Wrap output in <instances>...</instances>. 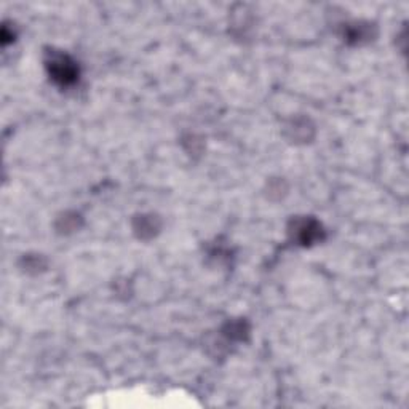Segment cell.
<instances>
[{"mask_svg":"<svg viewBox=\"0 0 409 409\" xmlns=\"http://www.w3.org/2000/svg\"><path fill=\"white\" fill-rule=\"evenodd\" d=\"M48 67H50V74H52V77L60 82L62 85H67V84H72L77 77V67L74 66V62L67 58V56H53L52 61L48 62Z\"/></svg>","mask_w":409,"mask_h":409,"instance_id":"6da1fadb","label":"cell"}]
</instances>
